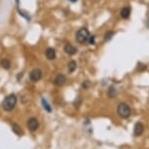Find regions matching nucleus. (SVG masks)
<instances>
[{
	"mask_svg": "<svg viewBox=\"0 0 149 149\" xmlns=\"http://www.w3.org/2000/svg\"><path fill=\"white\" fill-rule=\"evenodd\" d=\"M117 114L118 116L122 119H127L131 116L132 114V109L129 106V104H127L126 102H120L117 106Z\"/></svg>",
	"mask_w": 149,
	"mask_h": 149,
	"instance_id": "obj_1",
	"label": "nucleus"
},
{
	"mask_svg": "<svg viewBox=\"0 0 149 149\" xmlns=\"http://www.w3.org/2000/svg\"><path fill=\"white\" fill-rule=\"evenodd\" d=\"M17 104V97L14 94H11L5 97V100L2 102V107L5 111H11L15 108Z\"/></svg>",
	"mask_w": 149,
	"mask_h": 149,
	"instance_id": "obj_2",
	"label": "nucleus"
},
{
	"mask_svg": "<svg viewBox=\"0 0 149 149\" xmlns=\"http://www.w3.org/2000/svg\"><path fill=\"white\" fill-rule=\"evenodd\" d=\"M90 32L86 27H81L80 29L77 30L76 32V41L79 44H83L85 42H88V39L90 37Z\"/></svg>",
	"mask_w": 149,
	"mask_h": 149,
	"instance_id": "obj_3",
	"label": "nucleus"
},
{
	"mask_svg": "<svg viewBox=\"0 0 149 149\" xmlns=\"http://www.w3.org/2000/svg\"><path fill=\"white\" fill-rule=\"evenodd\" d=\"M42 78V71L39 68H34L29 73V79L32 82H38Z\"/></svg>",
	"mask_w": 149,
	"mask_h": 149,
	"instance_id": "obj_4",
	"label": "nucleus"
},
{
	"mask_svg": "<svg viewBox=\"0 0 149 149\" xmlns=\"http://www.w3.org/2000/svg\"><path fill=\"white\" fill-rule=\"evenodd\" d=\"M27 127H29V129L31 132H34L38 129L39 127V122L38 120L36 119V118L34 117H31L29 118V121H27Z\"/></svg>",
	"mask_w": 149,
	"mask_h": 149,
	"instance_id": "obj_5",
	"label": "nucleus"
},
{
	"mask_svg": "<svg viewBox=\"0 0 149 149\" xmlns=\"http://www.w3.org/2000/svg\"><path fill=\"white\" fill-rule=\"evenodd\" d=\"M144 132V126L141 122H137L136 125H134V134L136 136H140Z\"/></svg>",
	"mask_w": 149,
	"mask_h": 149,
	"instance_id": "obj_6",
	"label": "nucleus"
},
{
	"mask_svg": "<svg viewBox=\"0 0 149 149\" xmlns=\"http://www.w3.org/2000/svg\"><path fill=\"white\" fill-rule=\"evenodd\" d=\"M63 51H64V53H66L67 55L72 56V55H75L77 53V48L75 46H73V45H71V44L67 43V44L64 45Z\"/></svg>",
	"mask_w": 149,
	"mask_h": 149,
	"instance_id": "obj_7",
	"label": "nucleus"
},
{
	"mask_svg": "<svg viewBox=\"0 0 149 149\" xmlns=\"http://www.w3.org/2000/svg\"><path fill=\"white\" fill-rule=\"evenodd\" d=\"M131 12H132L131 7H129V6L123 7L122 9H121V11H120L121 18L124 19H128L129 18H130V16H131Z\"/></svg>",
	"mask_w": 149,
	"mask_h": 149,
	"instance_id": "obj_8",
	"label": "nucleus"
},
{
	"mask_svg": "<svg viewBox=\"0 0 149 149\" xmlns=\"http://www.w3.org/2000/svg\"><path fill=\"white\" fill-rule=\"evenodd\" d=\"M65 82H66V77L64 76L63 74L57 75L56 78H55V80H54V84H55L56 86H58V87L63 86Z\"/></svg>",
	"mask_w": 149,
	"mask_h": 149,
	"instance_id": "obj_9",
	"label": "nucleus"
},
{
	"mask_svg": "<svg viewBox=\"0 0 149 149\" xmlns=\"http://www.w3.org/2000/svg\"><path fill=\"white\" fill-rule=\"evenodd\" d=\"M45 55H46V58H48V60L50 61H53L56 58V51L55 49H53V48H48V49L46 50V52H45Z\"/></svg>",
	"mask_w": 149,
	"mask_h": 149,
	"instance_id": "obj_10",
	"label": "nucleus"
},
{
	"mask_svg": "<svg viewBox=\"0 0 149 149\" xmlns=\"http://www.w3.org/2000/svg\"><path fill=\"white\" fill-rule=\"evenodd\" d=\"M41 102H42V106H43V108L46 110L48 113H51V112L53 111V109H52V106L50 105V103L47 102V100L46 98H44V97H42L41 98Z\"/></svg>",
	"mask_w": 149,
	"mask_h": 149,
	"instance_id": "obj_11",
	"label": "nucleus"
},
{
	"mask_svg": "<svg viewBox=\"0 0 149 149\" xmlns=\"http://www.w3.org/2000/svg\"><path fill=\"white\" fill-rule=\"evenodd\" d=\"M12 130H13L14 133H15L17 136H21L24 134V131H22V127H21V126H19L18 124H13Z\"/></svg>",
	"mask_w": 149,
	"mask_h": 149,
	"instance_id": "obj_12",
	"label": "nucleus"
},
{
	"mask_svg": "<svg viewBox=\"0 0 149 149\" xmlns=\"http://www.w3.org/2000/svg\"><path fill=\"white\" fill-rule=\"evenodd\" d=\"M76 68H77V63H76V61H69L68 64H67V69H68V71L70 73L74 72L75 70H76Z\"/></svg>",
	"mask_w": 149,
	"mask_h": 149,
	"instance_id": "obj_13",
	"label": "nucleus"
},
{
	"mask_svg": "<svg viewBox=\"0 0 149 149\" xmlns=\"http://www.w3.org/2000/svg\"><path fill=\"white\" fill-rule=\"evenodd\" d=\"M107 95H108V97H110V98H113L116 97V95H117V91H116V88H115L114 86H110L108 88V91H107Z\"/></svg>",
	"mask_w": 149,
	"mask_h": 149,
	"instance_id": "obj_14",
	"label": "nucleus"
},
{
	"mask_svg": "<svg viewBox=\"0 0 149 149\" xmlns=\"http://www.w3.org/2000/svg\"><path fill=\"white\" fill-rule=\"evenodd\" d=\"M1 66L3 67V68H5V69H9L11 67L10 61L8 60V58H3V60L1 61Z\"/></svg>",
	"mask_w": 149,
	"mask_h": 149,
	"instance_id": "obj_15",
	"label": "nucleus"
},
{
	"mask_svg": "<svg viewBox=\"0 0 149 149\" xmlns=\"http://www.w3.org/2000/svg\"><path fill=\"white\" fill-rule=\"evenodd\" d=\"M114 34H115V32L113 30H108L107 32L104 33V41H109L114 36Z\"/></svg>",
	"mask_w": 149,
	"mask_h": 149,
	"instance_id": "obj_16",
	"label": "nucleus"
},
{
	"mask_svg": "<svg viewBox=\"0 0 149 149\" xmlns=\"http://www.w3.org/2000/svg\"><path fill=\"white\" fill-rule=\"evenodd\" d=\"M88 43L90 45H95V35H90L88 39Z\"/></svg>",
	"mask_w": 149,
	"mask_h": 149,
	"instance_id": "obj_17",
	"label": "nucleus"
},
{
	"mask_svg": "<svg viewBox=\"0 0 149 149\" xmlns=\"http://www.w3.org/2000/svg\"><path fill=\"white\" fill-rule=\"evenodd\" d=\"M146 68H147V67H146L145 64H141V63H139V65H137V70H139V71H142V70H146Z\"/></svg>",
	"mask_w": 149,
	"mask_h": 149,
	"instance_id": "obj_18",
	"label": "nucleus"
},
{
	"mask_svg": "<svg viewBox=\"0 0 149 149\" xmlns=\"http://www.w3.org/2000/svg\"><path fill=\"white\" fill-rule=\"evenodd\" d=\"M91 85V83L89 82V81H85V82H84V84H82V86H83V88H88V87Z\"/></svg>",
	"mask_w": 149,
	"mask_h": 149,
	"instance_id": "obj_19",
	"label": "nucleus"
},
{
	"mask_svg": "<svg viewBox=\"0 0 149 149\" xmlns=\"http://www.w3.org/2000/svg\"><path fill=\"white\" fill-rule=\"evenodd\" d=\"M70 2H72V3H75V2H77L78 0H69Z\"/></svg>",
	"mask_w": 149,
	"mask_h": 149,
	"instance_id": "obj_20",
	"label": "nucleus"
},
{
	"mask_svg": "<svg viewBox=\"0 0 149 149\" xmlns=\"http://www.w3.org/2000/svg\"><path fill=\"white\" fill-rule=\"evenodd\" d=\"M16 1H17V3H19V0H16Z\"/></svg>",
	"mask_w": 149,
	"mask_h": 149,
	"instance_id": "obj_21",
	"label": "nucleus"
}]
</instances>
